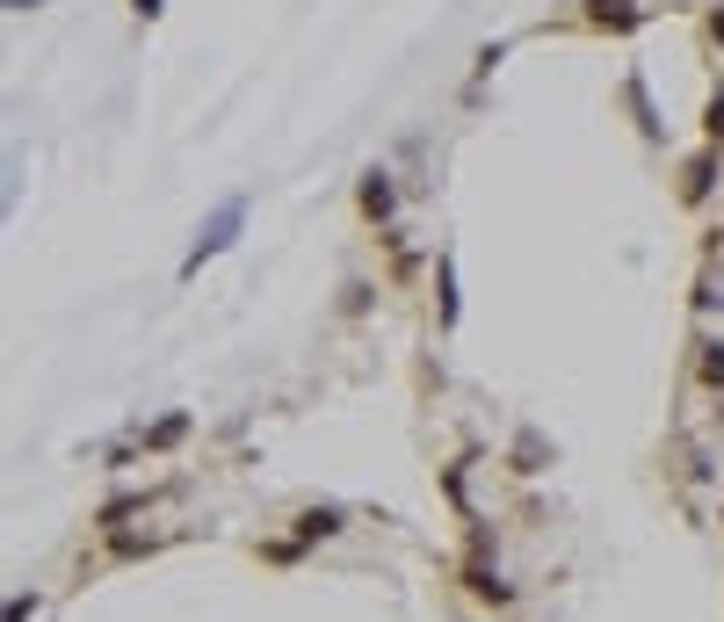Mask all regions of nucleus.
I'll list each match as a JSON object with an SVG mask.
<instances>
[{"mask_svg":"<svg viewBox=\"0 0 724 622\" xmlns=\"http://www.w3.org/2000/svg\"><path fill=\"white\" fill-rule=\"evenodd\" d=\"M362 210H391V189H384V174H370V189H362Z\"/></svg>","mask_w":724,"mask_h":622,"instance_id":"7ed1b4c3","label":"nucleus"},{"mask_svg":"<svg viewBox=\"0 0 724 622\" xmlns=\"http://www.w3.org/2000/svg\"><path fill=\"white\" fill-rule=\"evenodd\" d=\"M239 217H247V203H225L218 217H210V225H203V239H196V254H189V268H203L210 254H225V246H232V232H239Z\"/></svg>","mask_w":724,"mask_h":622,"instance_id":"f257e3e1","label":"nucleus"},{"mask_svg":"<svg viewBox=\"0 0 724 622\" xmlns=\"http://www.w3.org/2000/svg\"><path fill=\"white\" fill-rule=\"evenodd\" d=\"M131 8H138V15H160V0H131Z\"/></svg>","mask_w":724,"mask_h":622,"instance_id":"39448f33","label":"nucleus"},{"mask_svg":"<svg viewBox=\"0 0 724 622\" xmlns=\"http://www.w3.org/2000/svg\"><path fill=\"white\" fill-rule=\"evenodd\" d=\"M587 8H594V22H616V29L638 22V8H630V0H587Z\"/></svg>","mask_w":724,"mask_h":622,"instance_id":"f03ea898","label":"nucleus"},{"mask_svg":"<svg viewBox=\"0 0 724 622\" xmlns=\"http://www.w3.org/2000/svg\"><path fill=\"white\" fill-rule=\"evenodd\" d=\"M710 131H724V102H710Z\"/></svg>","mask_w":724,"mask_h":622,"instance_id":"20e7f679","label":"nucleus"}]
</instances>
